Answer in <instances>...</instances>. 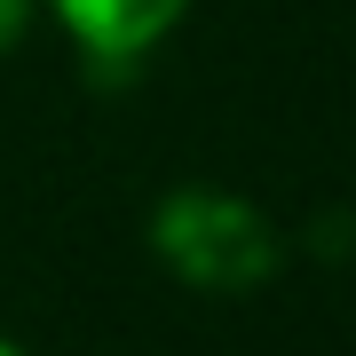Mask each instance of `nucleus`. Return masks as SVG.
Wrapping results in <instances>:
<instances>
[{"label":"nucleus","instance_id":"4","mask_svg":"<svg viewBox=\"0 0 356 356\" xmlns=\"http://www.w3.org/2000/svg\"><path fill=\"white\" fill-rule=\"evenodd\" d=\"M0 356H24V348H8V341H0Z\"/></svg>","mask_w":356,"mask_h":356},{"label":"nucleus","instance_id":"2","mask_svg":"<svg viewBox=\"0 0 356 356\" xmlns=\"http://www.w3.org/2000/svg\"><path fill=\"white\" fill-rule=\"evenodd\" d=\"M182 8L191 0H56V16L79 40V56L95 64V79H119L135 56H151L182 24Z\"/></svg>","mask_w":356,"mask_h":356},{"label":"nucleus","instance_id":"1","mask_svg":"<svg viewBox=\"0 0 356 356\" xmlns=\"http://www.w3.org/2000/svg\"><path fill=\"white\" fill-rule=\"evenodd\" d=\"M151 245L182 285L198 293H254L277 269V229L261 222V206L229 191H175L151 214Z\"/></svg>","mask_w":356,"mask_h":356},{"label":"nucleus","instance_id":"3","mask_svg":"<svg viewBox=\"0 0 356 356\" xmlns=\"http://www.w3.org/2000/svg\"><path fill=\"white\" fill-rule=\"evenodd\" d=\"M24 24H32V0H0V56L24 40Z\"/></svg>","mask_w":356,"mask_h":356}]
</instances>
